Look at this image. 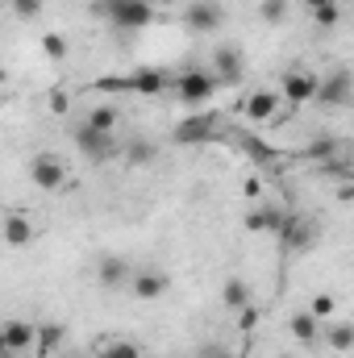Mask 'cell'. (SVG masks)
<instances>
[{
	"label": "cell",
	"mask_w": 354,
	"mask_h": 358,
	"mask_svg": "<svg viewBox=\"0 0 354 358\" xmlns=\"http://www.w3.org/2000/svg\"><path fill=\"white\" fill-rule=\"evenodd\" d=\"M163 88H167V76H163L159 67H138V71H129V92H138V96H159Z\"/></svg>",
	"instance_id": "17"
},
{
	"label": "cell",
	"mask_w": 354,
	"mask_h": 358,
	"mask_svg": "<svg viewBox=\"0 0 354 358\" xmlns=\"http://www.w3.org/2000/svg\"><path fill=\"white\" fill-rule=\"evenodd\" d=\"M317 84H321V76H313L304 67H288L279 76V100H288V104H313Z\"/></svg>",
	"instance_id": "5"
},
{
	"label": "cell",
	"mask_w": 354,
	"mask_h": 358,
	"mask_svg": "<svg viewBox=\"0 0 354 358\" xmlns=\"http://www.w3.org/2000/svg\"><path fill=\"white\" fill-rule=\"evenodd\" d=\"M279 358H288V355H279Z\"/></svg>",
	"instance_id": "43"
},
{
	"label": "cell",
	"mask_w": 354,
	"mask_h": 358,
	"mask_svg": "<svg viewBox=\"0 0 354 358\" xmlns=\"http://www.w3.org/2000/svg\"><path fill=\"white\" fill-rule=\"evenodd\" d=\"M338 150H342V146H338V138H313V142L304 146V155H309V159H334Z\"/></svg>",
	"instance_id": "28"
},
{
	"label": "cell",
	"mask_w": 354,
	"mask_h": 358,
	"mask_svg": "<svg viewBox=\"0 0 354 358\" xmlns=\"http://www.w3.org/2000/svg\"><path fill=\"white\" fill-rule=\"evenodd\" d=\"M288 334H292L296 342H304V346H309V342H317V338H321V321H317L309 308H300V313H292V317H288Z\"/></svg>",
	"instance_id": "18"
},
{
	"label": "cell",
	"mask_w": 354,
	"mask_h": 358,
	"mask_svg": "<svg viewBox=\"0 0 354 358\" xmlns=\"http://www.w3.org/2000/svg\"><path fill=\"white\" fill-rule=\"evenodd\" d=\"M92 88L104 92V96H125V92H129V76H121V71H108V76L92 80Z\"/></svg>",
	"instance_id": "26"
},
{
	"label": "cell",
	"mask_w": 354,
	"mask_h": 358,
	"mask_svg": "<svg viewBox=\"0 0 354 358\" xmlns=\"http://www.w3.org/2000/svg\"><path fill=\"white\" fill-rule=\"evenodd\" d=\"M121 155H125V163H134V167H146V163H155V159H159L155 142H146V138L125 142V146H121Z\"/></svg>",
	"instance_id": "22"
},
{
	"label": "cell",
	"mask_w": 354,
	"mask_h": 358,
	"mask_svg": "<svg viewBox=\"0 0 354 358\" xmlns=\"http://www.w3.org/2000/svg\"><path fill=\"white\" fill-rule=\"evenodd\" d=\"M325 346H330L334 355H346V350L354 346V325H351V321L330 325V329H325Z\"/></svg>",
	"instance_id": "23"
},
{
	"label": "cell",
	"mask_w": 354,
	"mask_h": 358,
	"mask_svg": "<svg viewBox=\"0 0 354 358\" xmlns=\"http://www.w3.org/2000/svg\"><path fill=\"white\" fill-rule=\"evenodd\" d=\"M92 13L113 21L117 29H146L159 17L150 0H92Z\"/></svg>",
	"instance_id": "1"
},
{
	"label": "cell",
	"mask_w": 354,
	"mask_h": 358,
	"mask_svg": "<svg viewBox=\"0 0 354 358\" xmlns=\"http://www.w3.org/2000/svg\"><path fill=\"white\" fill-rule=\"evenodd\" d=\"M0 355H8V346H4V334H0Z\"/></svg>",
	"instance_id": "40"
},
{
	"label": "cell",
	"mask_w": 354,
	"mask_h": 358,
	"mask_svg": "<svg viewBox=\"0 0 354 358\" xmlns=\"http://www.w3.org/2000/svg\"><path fill=\"white\" fill-rule=\"evenodd\" d=\"M334 308H338V300H334L330 292H321V296H313V300H309V313H313L317 321H330V317H334Z\"/></svg>",
	"instance_id": "29"
},
{
	"label": "cell",
	"mask_w": 354,
	"mask_h": 358,
	"mask_svg": "<svg viewBox=\"0 0 354 358\" xmlns=\"http://www.w3.org/2000/svg\"><path fill=\"white\" fill-rule=\"evenodd\" d=\"M279 221H283V208H279V204H255L242 225H246L250 234H275Z\"/></svg>",
	"instance_id": "16"
},
{
	"label": "cell",
	"mask_w": 354,
	"mask_h": 358,
	"mask_svg": "<svg viewBox=\"0 0 354 358\" xmlns=\"http://www.w3.org/2000/svg\"><path fill=\"white\" fill-rule=\"evenodd\" d=\"M46 108H50L55 117H67V113H71V92L50 88V96H46Z\"/></svg>",
	"instance_id": "31"
},
{
	"label": "cell",
	"mask_w": 354,
	"mask_h": 358,
	"mask_svg": "<svg viewBox=\"0 0 354 358\" xmlns=\"http://www.w3.org/2000/svg\"><path fill=\"white\" fill-rule=\"evenodd\" d=\"M150 4H155V8H163V4H179V0H150Z\"/></svg>",
	"instance_id": "38"
},
{
	"label": "cell",
	"mask_w": 354,
	"mask_h": 358,
	"mask_svg": "<svg viewBox=\"0 0 354 358\" xmlns=\"http://www.w3.org/2000/svg\"><path fill=\"white\" fill-rule=\"evenodd\" d=\"M42 55L50 59V63H63L67 55H71V46H67V34H42Z\"/></svg>",
	"instance_id": "25"
},
{
	"label": "cell",
	"mask_w": 354,
	"mask_h": 358,
	"mask_svg": "<svg viewBox=\"0 0 354 358\" xmlns=\"http://www.w3.org/2000/svg\"><path fill=\"white\" fill-rule=\"evenodd\" d=\"M279 108H283V100H279L275 88H255L246 100H242V113H246L250 121H275Z\"/></svg>",
	"instance_id": "13"
},
{
	"label": "cell",
	"mask_w": 354,
	"mask_h": 358,
	"mask_svg": "<svg viewBox=\"0 0 354 358\" xmlns=\"http://www.w3.org/2000/svg\"><path fill=\"white\" fill-rule=\"evenodd\" d=\"M4 84H8V71H4V67H0V88H4Z\"/></svg>",
	"instance_id": "39"
},
{
	"label": "cell",
	"mask_w": 354,
	"mask_h": 358,
	"mask_svg": "<svg viewBox=\"0 0 354 358\" xmlns=\"http://www.w3.org/2000/svg\"><path fill=\"white\" fill-rule=\"evenodd\" d=\"M351 71H346V67H338V71H334V76H325V80H321V84H317V96H313V100H321V104H338V108H342V104H351Z\"/></svg>",
	"instance_id": "12"
},
{
	"label": "cell",
	"mask_w": 354,
	"mask_h": 358,
	"mask_svg": "<svg viewBox=\"0 0 354 358\" xmlns=\"http://www.w3.org/2000/svg\"><path fill=\"white\" fill-rule=\"evenodd\" d=\"M59 358H71V355H59Z\"/></svg>",
	"instance_id": "41"
},
{
	"label": "cell",
	"mask_w": 354,
	"mask_h": 358,
	"mask_svg": "<svg viewBox=\"0 0 354 358\" xmlns=\"http://www.w3.org/2000/svg\"><path fill=\"white\" fill-rule=\"evenodd\" d=\"M321 4H334V0H304V8L313 13V8H321Z\"/></svg>",
	"instance_id": "37"
},
{
	"label": "cell",
	"mask_w": 354,
	"mask_h": 358,
	"mask_svg": "<svg viewBox=\"0 0 354 358\" xmlns=\"http://www.w3.org/2000/svg\"><path fill=\"white\" fill-rule=\"evenodd\" d=\"M167 287H171V279H167L163 267H142V271L129 275V292H134L138 300H159Z\"/></svg>",
	"instance_id": "10"
},
{
	"label": "cell",
	"mask_w": 354,
	"mask_h": 358,
	"mask_svg": "<svg viewBox=\"0 0 354 358\" xmlns=\"http://www.w3.org/2000/svg\"><path fill=\"white\" fill-rule=\"evenodd\" d=\"M238 329H242V334H255V329H259V308H255V304H242V308H238Z\"/></svg>",
	"instance_id": "34"
},
{
	"label": "cell",
	"mask_w": 354,
	"mask_h": 358,
	"mask_svg": "<svg viewBox=\"0 0 354 358\" xmlns=\"http://www.w3.org/2000/svg\"><path fill=\"white\" fill-rule=\"evenodd\" d=\"M242 192H246L250 200H259V196H263V179H259V176H250L246 183H242Z\"/></svg>",
	"instance_id": "35"
},
{
	"label": "cell",
	"mask_w": 354,
	"mask_h": 358,
	"mask_svg": "<svg viewBox=\"0 0 354 358\" xmlns=\"http://www.w3.org/2000/svg\"><path fill=\"white\" fill-rule=\"evenodd\" d=\"M84 125L100 129V134H117V125H121V108H117V104H96V108H88V121H84Z\"/></svg>",
	"instance_id": "21"
},
{
	"label": "cell",
	"mask_w": 354,
	"mask_h": 358,
	"mask_svg": "<svg viewBox=\"0 0 354 358\" xmlns=\"http://www.w3.org/2000/svg\"><path fill=\"white\" fill-rule=\"evenodd\" d=\"M76 146L88 155V159H96V163H104V159H113V155H121V146H117V138L113 134H100V129H92V125H76Z\"/></svg>",
	"instance_id": "8"
},
{
	"label": "cell",
	"mask_w": 354,
	"mask_h": 358,
	"mask_svg": "<svg viewBox=\"0 0 354 358\" xmlns=\"http://www.w3.org/2000/svg\"><path fill=\"white\" fill-rule=\"evenodd\" d=\"M0 358H13V355H0Z\"/></svg>",
	"instance_id": "42"
},
{
	"label": "cell",
	"mask_w": 354,
	"mask_h": 358,
	"mask_svg": "<svg viewBox=\"0 0 354 358\" xmlns=\"http://www.w3.org/2000/svg\"><path fill=\"white\" fill-rule=\"evenodd\" d=\"M309 17H313L317 29H334V25L342 21V4H338V0H334V4H321V8H313Z\"/></svg>",
	"instance_id": "27"
},
{
	"label": "cell",
	"mask_w": 354,
	"mask_h": 358,
	"mask_svg": "<svg viewBox=\"0 0 354 358\" xmlns=\"http://www.w3.org/2000/svg\"><path fill=\"white\" fill-rule=\"evenodd\" d=\"M200 358H238V355H229V350H221V346H208Z\"/></svg>",
	"instance_id": "36"
},
{
	"label": "cell",
	"mask_w": 354,
	"mask_h": 358,
	"mask_svg": "<svg viewBox=\"0 0 354 358\" xmlns=\"http://www.w3.org/2000/svg\"><path fill=\"white\" fill-rule=\"evenodd\" d=\"M242 146H246V155H250V159H259V163H275V150L267 146L263 138H242Z\"/></svg>",
	"instance_id": "32"
},
{
	"label": "cell",
	"mask_w": 354,
	"mask_h": 358,
	"mask_svg": "<svg viewBox=\"0 0 354 358\" xmlns=\"http://www.w3.org/2000/svg\"><path fill=\"white\" fill-rule=\"evenodd\" d=\"M8 8H13L21 21H38L42 8H46V0H8Z\"/></svg>",
	"instance_id": "30"
},
{
	"label": "cell",
	"mask_w": 354,
	"mask_h": 358,
	"mask_svg": "<svg viewBox=\"0 0 354 358\" xmlns=\"http://www.w3.org/2000/svg\"><path fill=\"white\" fill-rule=\"evenodd\" d=\"M213 92H217V80H213V71H204V67H187L176 80V96L183 104H204Z\"/></svg>",
	"instance_id": "6"
},
{
	"label": "cell",
	"mask_w": 354,
	"mask_h": 358,
	"mask_svg": "<svg viewBox=\"0 0 354 358\" xmlns=\"http://www.w3.org/2000/svg\"><path fill=\"white\" fill-rule=\"evenodd\" d=\"M213 80H217V88H238L246 80V63H242L238 46H217V55H213Z\"/></svg>",
	"instance_id": "7"
},
{
	"label": "cell",
	"mask_w": 354,
	"mask_h": 358,
	"mask_svg": "<svg viewBox=\"0 0 354 358\" xmlns=\"http://www.w3.org/2000/svg\"><path fill=\"white\" fill-rule=\"evenodd\" d=\"M0 334H4L8 355H21V350H34V334H38V325H34V321H4Z\"/></svg>",
	"instance_id": "15"
},
{
	"label": "cell",
	"mask_w": 354,
	"mask_h": 358,
	"mask_svg": "<svg viewBox=\"0 0 354 358\" xmlns=\"http://www.w3.org/2000/svg\"><path fill=\"white\" fill-rule=\"evenodd\" d=\"M96 358H142V346L125 342V338H108V342L96 346Z\"/></svg>",
	"instance_id": "24"
},
{
	"label": "cell",
	"mask_w": 354,
	"mask_h": 358,
	"mask_svg": "<svg viewBox=\"0 0 354 358\" xmlns=\"http://www.w3.org/2000/svg\"><path fill=\"white\" fill-rule=\"evenodd\" d=\"M171 138H176L179 146H204V142L221 138V121H217L213 113H192V117H183L176 125Z\"/></svg>",
	"instance_id": "3"
},
{
	"label": "cell",
	"mask_w": 354,
	"mask_h": 358,
	"mask_svg": "<svg viewBox=\"0 0 354 358\" xmlns=\"http://www.w3.org/2000/svg\"><path fill=\"white\" fill-rule=\"evenodd\" d=\"M0 242H4L8 250H29V246H34V225H29V217H25V213H4V221H0Z\"/></svg>",
	"instance_id": "11"
},
{
	"label": "cell",
	"mask_w": 354,
	"mask_h": 358,
	"mask_svg": "<svg viewBox=\"0 0 354 358\" xmlns=\"http://www.w3.org/2000/svg\"><path fill=\"white\" fill-rule=\"evenodd\" d=\"M259 17H263L267 25L283 21V17H288V0H263V4H259Z\"/></svg>",
	"instance_id": "33"
},
{
	"label": "cell",
	"mask_w": 354,
	"mask_h": 358,
	"mask_svg": "<svg viewBox=\"0 0 354 358\" xmlns=\"http://www.w3.org/2000/svg\"><path fill=\"white\" fill-rule=\"evenodd\" d=\"M183 25H187L192 34H217V29L225 25V4H221V0H187Z\"/></svg>",
	"instance_id": "4"
},
{
	"label": "cell",
	"mask_w": 354,
	"mask_h": 358,
	"mask_svg": "<svg viewBox=\"0 0 354 358\" xmlns=\"http://www.w3.org/2000/svg\"><path fill=\"white\" fill-rule=\"evenodd\" d=\"M279 246H283V255H304L309 246H313V238H317V225H313V217H304V213H283V221H279Z\"/></svg>",
	"instance_id": "2"
},
{
	"label": "cell",
	"mask_w": 354,
	"mask_h": 358,
	"mask_svg": "<svg viewBox=\"0 0 354 358\" xmlns=\"http://www.w3.org/2000/svg\"><path fill=\"white\" fill-rule=\"evenodd\" d=\"M221 304L234 308V313H238L242 304H250V283H246L242 275H229V279L221 283Z\"/></svg>",
	"instance_id": "20"
},
{
	"label": "cell",
	"mask_w": 354,
	"mask_h": 358,
	"mask_svg": "<svg viewBox=\"0 0 354 358\" xmlns=\"http://www.w3.org/2000/svg\"><path fill=\"white\" fill-rule=\"evenodd\" d=\"M63 179H67V167H63L55 155H38V159L29 163V183H34L38 192H55V187H63Z\"/></svg>",
	"instance_id": "9"
},
{
	"label": "cell",
	"mask_w": 354,
	"mask_h": 358,
	"mask_svg": "<svg viewBox=\"0 0 354 358\" xmlns=\"http://www.w3.org/2000/svg\"><path fill=\"white\" fill-rule=\"evenodd\" d=\"M63 338H67V329H63L59 321L38 325V334H34V350H38V358H50L59 346H63Z\"/></svg>",
	"instance_id": "19"
},
{
	"label": "cell",
	"mask_w": 354,
	"mask_h": 358,
	"mask_svg": "<svg viewBox=\"0 0 354 358\" xmlns=\"http://www.w3.org/2000/svg\"><path fill=\"white\" fill-rule=\"evenodd\" d=\"M129 275H134V267L121 259V255H104L100 263H96V283L100 287H129Z\"/></svg>",
	"instance_id": "14"
}]
</instances>
